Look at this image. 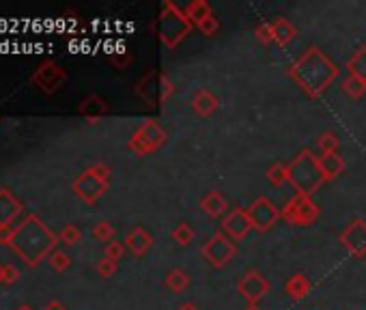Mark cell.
Wrapping results in <instances>:
<instances>
[{
    "instance_id": "6da1fadb",
    "label": "cell",
    "mask_w": 366,
    "mask_h": 310,
    "mask_svg": "<svg viewBox=\"0 0 366 310\" xmlns=\"http://www.w3.org/2000/svg\"><path fill=\"white\" fill-rule=\"evenodd\" d=\"M289 78L308 97L319 99L338 78V67L319 47H308L306 52H302V57L289 67Z\"/></svg>"
},
{
    "instance_id": "7a4b0ae2",
    "label": "cell",
    "mask_w": 366,
    "mask_h": 310,
    "mask_svg": "<svg viewBox=\"0 0 366 310\" xmlns=\"http://www.w3.org/2000/svg\"><path fill=\"white\" fill-rule=\"evenodd\" d=\"M287 168H289V184L302 196L312 198V194L319 192L321 186L326 184V177L319 168V158L310 149L300 151L296 160L287 164Z\"/></svg>"
},
{
    "instance_id": "3957f363",
    "label": "cell",
    "mask_w": 366,
    "mask_h": 310,
    "mask_svg": "<svg viewBox=\"0 0 366 310\" xmlns=\"http://www.w3.org/2000/svg\"><path fill=\"white\" fill-rule=\"evenodd\" d=\"M192 33V24L190 20L185 17V13L175 5L166 0L162 5V11H160V17H158V35L162 39V43L166 47H177L188 35Z\"/></svg>"
},
{
    "instance_id": "277c9868",
    "label": "cell",
    "mask_w": 366,
    "mask_h": 310,
    "mask_svg": "<svg viewBox=\"0 0 366 310\" xmlns=\"http://www.w3.org/2000/svg\"><path fill=\"white\" fill-rule=\"evenodd\" d=\"M319 216H321V207L310 196H302V194L291 196L280 209V218L293 226H310L319 220Z\"/></svg>"
},
{
    "instance_id": "5b68a950",
    "label": "cell",
    "mask_w": 366,
    "mask_h": 310,
    "mask_svg": "<svg viewBox=\"0 0 366 310\" xmlns=\"http://www.w3.org/2000/svg\"><path fill=\"white\" fill-rule=\"evenodd\" d=\"M201 252H203V258L211 267L222 270L237 256V244L229 235H224L222 230H218L203 244Z\"/></svg>"
},
{
    "instance_id": "8992f818",
    "label": "cell",
    "mask_w": 366,
    "mask_h": 310,
    "mask_svg": "<svg viewBox=\"0 0 366 310\" xmlns=\"http://www.w3.org/2000/svg\"><path fill=\"white\" fill-rule=\"evenodd\" d=\"M168 134L158 121H146L130 140V149L136 155H149L166 142Z\"/></svg>"
},
{
    "instance_id": "52a82bcc",
    "label": "cell",
    "mask_w": 366,
    "mask_h": 310,
    "mask_svg": "<svg viewBox=\"0 0 366 310\" xmlns=\"http://www.w3.org/2000/svg\"><path fill=\"white\" fill-rule=\"evenodd\" d=\"M246 212H248V218L252 222V228L259 230V232L272 230L280 220V209L276 207V202L272 198H267V196L254 198Z\"/></svg>"
},
{
    "instance_id": "ba28073f",
    "label": "cell",
    "mask_w": 366,
    "mask_h": 310,
    "mask_svg": "<svg viewBox=\"0 0 366 310\" xmlns=\"http://www.w3.org/2000/svg\"><path fill=\"white\" fill-rule=\"evenodd\" d=\"M272 284L259 270H248L237 282V293L246 300V304H259L267 293H270Z\"/></svg>"
},
{
    "instance_id": "9c48e42d",
    "label": "cell",
    "mask_w": 366,
    "mask_h": 310,
    "mask_svg": "<svg viewBox=\"0 0 366 310\" xmlns=\"http://www.w3.org/2000/svg\"><path fill=\"white\" fill-rule=\"evenodd\" d=\"M340 244L343 248L356 256V258H364L366 256V222L356 218L347 224V228L340 232Z\"/></svg>"
},
{
    "instance_id": "30bf717a",
    "label": "cell",
    "mask_w": 366,
    "mask_h": 310,
    "mask_svg": "<svg viewBox=\"0 0 366 310\" xmlns=\"http://www.w3.org/2000/svg\"><path fill=\"white\" fill-rule=\"evenodd\" d=\"M106 179H108V168H104V166H97V168H93V170H89L78 184H76V188H78V194L84 198V200H89V202H93V200H97L102 194H104V190H106Z\"/></svg>"
},
{
    "instance_id": "8fae6325",
    "label": "cell",
    "mask_w": 366,
    "mask_h": 310,
    "mask_svg": "<svg viewBox=\"0 0 366 310\" xmlns=\"http://www.w3.org/2000/svg\"><path fill=\"white\" fill-rule=\"evenodd\" d=\"M250 230H254L252 222L248 218V212L241 209V207H235V209H231L224 216V220H222V232H224V235H229L235 244L246 239Z\"/></svg>"
},
{
    "instance_id": "7c38bea8",
    "label": "cell",
    "mask_w": 366,
    "mask_h": 310,
    "mask_svg": "<svg viewBox=\"0 0 366 310\" xmlns=\"http://www.w3.org/2000/svg\"><path fill=\"white\" fill-rule=\"evenodd\" d=\"M190 103H192V110L199 117H211L220 108V99L207 89H199L197 93H194Z\"/></svg>"
},
{
    "instance_id": "4fadbf2b",
    "label": "cell",
    "mask_w": 366,
    "mask_h": 310,
    "mask_svg": "<svg viewBox=\"0 0 366 310\" xmlns=\"http://www.w3.org/2000/svg\"><path fill=\"white\" fill-rule=\"evenodd\" d=\"M310 289H312V284H310V280L306 278V274H293L287 282H284V293L293 300V302H302V300H306L308 297V293H310Z\"/></svg>"
},
{
    "instance_id": "5bb4252c",
    "label": "cell",
    "mask_w": 366,
    "mask_h": 310,
    "mask_svg": "<svg viewBox=\"0 0 366 310\" xmlns=\"http://www.w3.org/2000/svg\"><path fill=\"white\" fill-rule=\"evenodd\" d=\"M201 209H203V214L209 216V218H220V216L227 214L229 202H227V198H224L222 194H220L218 190H211V192H207V194L201 198Z\"/></svg>"
},
{
    "instance_id": "9a60e30c",
    "label": "cell",
    "mask_w": 366,
    "mask_h": 310,
    "mask_svg": "<svg viewBox=\"0 0 366 310\" xmlns=\"http://www.w3.org/2000/svg\"><path fill=\"white\" fill-rule=\"evenodd\" d=\"M345 160H343V155H338V153H323L319 155V168L326 177V181H334L338 179L340 175L345 172Z\"/></svg>"
},
{
    "instance_id": "2e32d148",
    "label": "cell",
    "mask_w": 366,
    "mask_h": 310,
    "mask_svg": "<svg viewBox=\"0 0 366 310\" xmlns=\"http://www.w3.org/2000/svg\"><path fill=\"white\" fill-rule=\"evenodd\" d=\"M128 248L136 254V256H142L149 252V248L153 246V237L146 232L142 226H134L130 232H128V239H125Z\"/></svg>"
},
{
    "instance_id": "e0dca14e",
    "label": "cell",
    "mask_w": 366,
    "mask_h": 310,
    "mask_svg": "<svg viewBox=\"0 0 366 310\" xmlns=\"http://www.w3.org/2000/svg\"><path fill=\"white\" fill-rule=\"evenodd\" d=\"M272 29H274V43H278L280 47L289 45L293 39L298 37V29L287 17H276L272 22Z\"/></svg>"
},
{
    "instance_id": "ac0fdd59",
    "label": "cell",
    "mask_w": 366,
    "mask_h": 310,
    "mask_svg": "<svg viewBox=\"0 0 366 310\" xmlns=\"http://www.w3.org/2000/svg\"><path fill=\"white\" fill-rule=\"evenodd\" d=\"M164 287L170 291V293H183L188 287H190V276L183 267H175V270H170L164 278Z\"/></svg>"
},
{
    "instance_id": "d6986e66",
    "label": "cell",
    "mask_w": 366,
    "mask_h": 310,
    "mask_svg": "<svg viewBox=\"0 0 366 310\" xmlns=\"http://www.w3.org/2000/svg\"><path fill=\"white\" fill-rule=\"evenodd\" d=\"M185 17L190 20L192 26H199L205 17H209L213 11H211V5L207 3V0H192V3L185 5L183 9Z\"/></svg>"
},
{
    "instance_id": "ffe728a7",
    "label": "cell",
    "mask_w": 366,
    "mask_h": 310,
    "mask_svg": "<svg viewBox=\"0 0 366 310\" xmlns=\"http://www.w3.org/2000/svg\"><path fill=\"white\" fill-rule=\"evenodd\" d=\"M347 71L349 75H356L360 82H364L366 87V43L362 47H358L356 54L347 61Z\"/></svg>"
},
{
    "instance_id": "44dd1931",
    "label": "cell",
    "mask_w": 366,
    "mask_h": 310,
    "mask_svg": "<svg viewBox=\"0 0 366 310\" xmlns=\"http://www.w3.org/2000/svg\"><path fill=\"white\" fill-rule=\"evenodd\" d=\"M340 89H343V93L351 99H360L366 95V87L364 82H360L356 75H347L343 82H340Z\"/></svg>"
},
{
    "instance_id": "7402d4cb",
    "label": "cell",
    "mask_w": 366,
    "mask_h": 310,
    "mask_svg": "<svg viewBox=\"0 0 366 310\" xmlns=\"http://www.w3.org/2000/svg\"><path fill=\"white\" fill-rule=\"evenodd\" d=\"M170 237H173V242L179 244V246H188V244L194 242V228L188 222H179L173 228V232H170Z\"/></svg>"
},
{
    "instance_id": "603a6c76",
    "label": "cell",
    "mask_w": 366,
    "mask_h": 310,
    "mask_svg": "<svg viewBox=\"0 0 366 310\" xmlns=\"http://www.w3.org/2000/svg\"><path fill=\"white\" fill-rule=\"evenodd\" d=\"M267 181H270L272 186H276V188H280L282 184H287L289 181V168L284 166V164H272L270 168H267Z\"/></svg>"
},
{
    "instance_id": "cb8c5ba5",
    "label": "cell",
    "mask_w": 366,
    "mask_h": 310,
    "mask_svg": "<svg viewBox=\"0 0 366 310\" xmlns=\"http://www.w3.org/2000/svg\"><path fill=\"white\" fill-rule=\"evenodd\" d=\"M317 147H319L321 155H323V153H338L340 138H338L334 132H326L319 140H317Z\"/></svg>"
},
{
    "instance_id": "d4e9b609",
    "label": "cell",
    "mask_w": 366,
    "mask_h": 310,
    "mask_svg": "<svg viewBox=\"0 0 366 310\" xmlns=\"http://www.w3.org/2000/svg\"><path fill=\"white\" fill-rule=\"evenodd\" d=\"M254 35H257V39H259L263 45L274 43V29H272V22H263V24H259L257 29H254Z\"/></svg>"
},
{
    "instance_id": "484cf974",
    "label": "cell",
    "mask_w": 366,
    "mask_h": 310,
    "mask_svg": "<svg viewBox=\"0 0 366 310\" xmlns=\"http://www.w3.org/2000/svg\"><path fill=\"white\" fill-rule=\"evenodd\" d=\"M197 29H199L205 37H213V35L220 31V20L211 13L209 17H205V20L197 26Z\"/></svg>"
},
{
    "instance_id": "4316f807",
    "label": "cell",
    "mask_w": 366,
    "mask_h": 310,
    "mask_svg": "<svg viewBox=\"0 0 366 310\" xmlns=\"http://www.w3.org/2000/svg\"><path fill=\"white\" fill-rule=\"evenodd\" d=\"M173 95H175V84L170 82L168 75H162L160 78V101H168Z\"/></svg>"
},
{
    "instance_id": "83f0119b",
    "label": "cell",
    "mask_w": 366,
    "mask_h": 310,
    "mask_svg": "<svg viewBox=\"0 0 366 310\" xmlns=\"http://www.w3.org/2000/svg\"><path fill=\"white\" fill-rule=\"evenodd\" d=\"M106 110V106H104V101L102 99H97V97H91L84 106H82V112H93V115H102Z\"/></svg>"
},
{
    "instance_id": "f1b7e54d",
    "label": "cell",
    "mask_w": 366,
    "mask_h": 310,
    "mask_svg": "<svg viewBox=\"0 0 366 310\" xmlns=\"http://www.w3.org/2000/svg\"><path fill=\"white\" fill-rule=\"evenodd\" d=\"M125 252L123 244H119V242H112L108 248H106V258H110V261H116V258H121Z\"/></svg>"
},
{
    "instance_id": "f546056e",
    "label": "cell",
    "mask_w": 366,
    "mask_h": 310,
    "mask_svg": "<svg viewBox=\"0 0 366 310\" xmlns=\"http://www.w3.org/2000/svg\"><path fill=\"white\" fill-rule=\"evenodd\" d=\"M114 235V228L110 226V224H100V226H97V230H95V237L97 239H102V242H106V239H110Z\"/></svg>"
},
{
    "instance_id": "4dcf8cb0",
    "label": "cell",
    "mask_w": 366,
    "mask_h": 310,
    "mask_svg": "<svg viewBox=\"0 0 366 310\" xmlns=\"http://www.w3.org/2000/svg\"><path fill=\"white\" fill-rule=\"evenodd\" d=\"M100 272H102L104 276H112V274L116 272V263L110 261V258H104V261L100 263Z\"/></svg>"
},
{
    "instance_id": "1f68e13d",
    "label": "cell",
    "mask_w": 366,
    "mask_h": 310,
    "mask_svg": "<svg viewBox=\"0 0 366 310\" xmlns=\"http://www.w3.org/2000/svg\"><path fill=\"white\" fill-rule=\"evenodd\" d=\"M177 310H199V306L192 304V302H183V304L177 306Z\"/></svg>"
},
{
    "instance_id": "d6a6232c",
    "label": "cell",
    "mask_w": 366,
    "mask_h": 310,
    "mask_svg": "<svg viewBox=\"0 0 366 310\" xmlns=\"http://www.w3.org/2000/svg\"><path fill=\"white\" fill-rule=\"evenodd\" d=\"M243 310H261V306L259 304H246L243 306Z\"/></svg>"
}]
</instances>
